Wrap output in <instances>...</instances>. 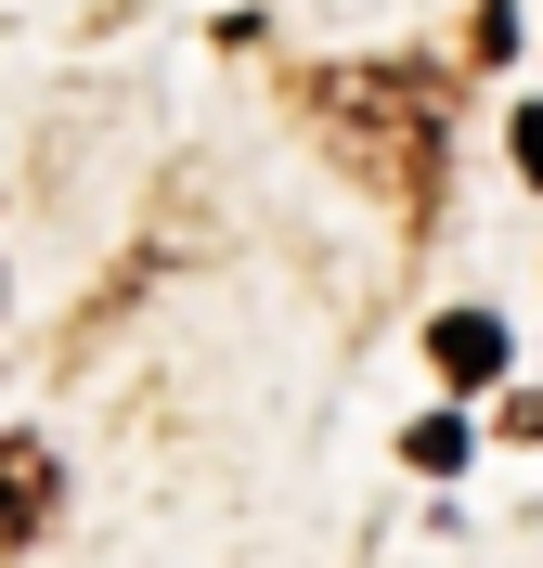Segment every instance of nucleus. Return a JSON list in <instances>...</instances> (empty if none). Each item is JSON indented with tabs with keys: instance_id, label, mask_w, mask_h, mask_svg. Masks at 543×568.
<instances>
[{
	"instance_id": "f257e3e1",
	"label": "nucleus",
	"mask_w": 543,
	"mask_h": 568,
	"mask_svg": "<svg viewBox=\"0 0 543 568\" xmlns=\"http://www.w3.org/2000/svg\"><path fill=\"white\" fill-rule=\"evenodd\" d=\"M311 116L350 155V181H375L389 207H440V130H453V104H440L428 65H336V78H311Z\"/></svg>"
},
{
	"instance_id": "f03ea898",
	"label": "nucleus",
	"mask_w": 543,
	"mask_h": 568,
	"mask_svg": "<svg viewBox=\"0 0 543 568\" xmlns=\"http://www.w3.org/2000/svg\"><path fill=\"white\" fill-rule=\"evenodd\" d=\"M52 491H66V478H52V453H39V439H0V556L52 530Z\"/></svg>"
},
{
	"instance_id": "7ed1b4c3",
	"label": "nucleus",
	"mask_w": 543,
	"mask_h": 568,
	"mask_svg": "<svg viewBox=\"0 0 543 568\" xmlns=\"http://www.w3.org/2000/svg\"><path fill=\"white\" fill-rule=\"evenodd\" d=\"M428 362H440V388H492V375H505V323L492 311H440L428 323Z\"/></svg>"
},
{
	"instance_id": "20e7f679",
	"label": "nucleus",
	"mask_w": 543,
	"mask_h": 568,
	"mask_svg": "<svg viewBox=\"0 0 543 568\" xmlns=\"http://www.w3.org/2000/svg\"><path fill=\"white\" fill-rule=\"evenodd\" d=\"M401 465H428V478H453V465H466V426H453V414H428L414 439H401Z\"/></svg>"
},
{
	"instance_id": "423d86ee",
	"label": "nucleus",
	"mask_w": 543,
	"mask_h": 568,
	"mask_svg": "<svg viewBox=\"0 0 543 568\" xmlns=\"http://www.w3.org/2000/svg\"><path fill=\"white\" fill-rule=\"evenodd\" d=\"M505 155H517V181L543 194V104H517V130H505Z\"/></svg>"
},
{
	"instance_id": "39448f33",
	"label": "nucleus",
	"mask_w": 543,
	"mask_h": 568,
	"mask_svg": "<svg viewBox=\"0 0 543 568\" xmlns=\"http://www.w3.org/2000/svg\"><path fill=\"white\" fill-rule=\"evenodd\" d=\"M466 52H479V65H505V52H517V0H479V13H466Z\"/></svg>"
},
{
	"instance_id": "0eeeda50",
	"label": "nucleus",
	"mask_w": 543,
	"mask_h": 568,
	"mask_svg": "<svg viewBox=\"0 0 543 568\" xmlns=\"http://www.w3.org/2000/svg\"><path fill=\"white\" fill-rule=\"evenodd\" d=\"M505 439H543V388H517V400H505Z\"/></svg>"
}]
</instances>
